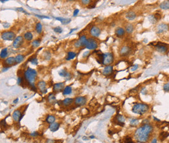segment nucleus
<instances>
[{"mask_svg": "<svg viewBox=\"0 0 169 143\" xmlns=\"http://www.w3.org/2000/svg\"><path fill=\"white\" fill-rule=\"evenodd\" d=\"M23 38L24 39L26 40L27 41H31L33 38V35L31 32H26L24 35H23Z\"/></svg>", "mask_w": 169, "mask_h": 143, "instance_id": "obj_29", "label": "nucleus"}, {"mask_svg": "<svg viewBox=\"0 0 169 143\" xmlns=\"http://www.w3.org/2000/svg\"><path fill=\"white\" fill-rule=\"evenodd\" d=\"M35 16H37V17H38V18H48V19L50 18L49 17H48V16H40V15H37V14H35Z\"/></svg>", "mask_w": 169, "mask_h": 143, "instance_id": "obj_51", "label": "nucleus"}, {"mask_svg": "<svg viewBox=\"0 0 169 143\" xmlns=\"http://www.w3.org/2000/svg\"><path fill=\"white\" fill-rule=\"evenodd\" d=\"M22 81H23V79H22L21 77H18V80H17L18 85H21V83H22Z\"/></svg>", "mask_w": 169, "mask_h": 143, "instance_id": "obj_49", "label": "nucleus"}, {"mask_svg": "<svg viewBox=\"0 0 169 143\" xmlns=\"http://www.w3.org/2000/svg\"><path fill=\"white\" fill-rule=\"evenodd\" d=\"M89 33H90V35L93 37H94V38H98V37H100V35H101L102 31H101L99 27H98L96 26H94L91 28Z\"/></svg>", "mask_w": 169, "mask_h": 143, "instance_id": "obj_12", "label": "nucleus"}, {"mask_svg": "<svg viewBox=\"0 0 169 143\" xmlns=\"http://www.w3.org/2000/svg\"><path fill=\"white\" fill-rule=\"evenodd\" d=\"M169 136V133L167 132H161L159 135V138L161 141H163L165 138Z\"/></svg>", "mask_w": 169, "mask_h": 143, "instance_id": "obj_36", "label": "nucleus"}, {"mask_svg": "<svg viewBox=\"0 0 169 143\" xmlns=\"http://www.w3.org/2000/svg\"><path fill=\"white\" fill-rule=\"evenodd\" d=\"M125 17L127 20H134L135 19L137 18V14H136V12L133 11H128L127 13L125 14Z\"/></svg>", "mask_w": 169, "mask_h": 143, "instance_id": "obj_19", "label": "nucleus"}, {"mask_svg": "<svg viewBox=\"0 0 169 143\" xmlns=\"http://www.w3.org/2000/svg\"><path fill=\"white\" fill-rule=\"evenodd\" d=\"M156 51L161 53H166L169 51V46L167 44H163V43H157L154 45Z\"/></svg>", "mask_w": 169, "mask_h": 143, "instance_id": "obj_9", "label": "nucleus"}, {"mask_svg": "<svg viewBox=\"0 0 169 143\" xmlns=\"http://www.w3.org/2000/svg\"><path fill=\"white\" fill-rule=\"evenodd\" d=\"M113 72V66H111V65H107V66H105L103 71H102V74H104V76H109L111 75Z\"/></svg>", "mask_w": 169, "mask_h": 143, "instance_id": "obj_20", "label": "nucleus"}, {"mask_svg": "<svg viewBox=\"0 0 169 143\" xmlns=\"http://www.w3.org/2000/svg\"><path fill=\"white\" fill-rule=\"evenodd\" d=\"M68 72L65 69H63L61 70H60V71L59 72V76L61 77H64L65 76V75L66 74V73H67Z\"/></svg>", "mask_w": 169, "mask_h": 143, "instance_id": "obj_41", "label": "nucleus"}, {"mask_svg": "<svg viewBox=\"0 0 169 143\" xmlns=\"http://www.w3.org/2000/svg\"><path fill=\"white\" fill-rule=\"evenodd\" d=\"M87 39L88 38H87L86 35H82L79 37V39L74 43V47L76 48H80L81 47H85Z\"/></svg>", "mask_w": 169, "mask_h": 143, "instance_id": "obj_7", "label": "nucleus"}, {"mask_svg": "<svg viewBox=\"0 0 169 143\" xmlns=\"http://www.w3.org/2000/svg\"><path fill=\"white\" fill-rule=\"evenodd\" d=\"M23 117V115L22 114L20 110H16L12 113V118L14 122H18Z\"/></svg>", "mask_w": 169, "mask_h": 143, "instance_id": "obj_15", "label": "nucleus"}, {"mask_svg": "<svg viewBox=\"0 0 169 143\" xmlns=\"http://www.w3.org/2000/svg\"><path fill=\"white\" fill-rule=\"evenodd\" d=\"M157 142H158V141H157V139H156V138H154V139H153V140L152 141V143H157Z\"/></svg>", "mask_w": 169, "mask_h": 143, "instance_id": "obj_58", "label": "nucleus"}, {"mask_svg": "<svg viewBox=\"0 0 169 143\" xmlns=\"http://www.w3.org/2000/svg\"><path fill=\"white\" fill-rule=\"evenodd\" d=\"M153 132V127L149 124H143L135 132L134 137L138 143H146Z\"/></svg>", "mask_w": 169, "mask_h": 143, "instance_id": "obj_1", "label": "nucleus"}, {"mask_svg": "<svg viewBox=\"0 0 169 143\" xmlns=\"http://www.w3.org/2000/svg\"><path fill=\"white\" fill-rule=\"evenodd\" d=\"M1 37L3 40L12 41L16 38V34L13 31H5L1 35Z\"/></svg>", "mask_w": 169, "mask_h": 143, "instance_id": "obj_6", "label": "nucleus"}, {"mask_svg": "<svg viewBox=\"0 0 169 143\" xmlns=\"http://www.w3.org/2000/svg\"><path fill=\"white\" fill-rule=\"evenodd\" d=\"M89 54H90V51H85L83 53V57H87Z\"/></svg>", "mask_w": 169, "mask_h": 143, "instance_id": "obj_54", "label": "nucleus"}, {"mask_svg": "<svg viewBox=\"0 0 169 143\" xmlns=\"http://www.w3.org/2000/svg\"><path fill=\"white\" fill-rule=\"evenodd\" d=\"M159 8L162 10H169V0H164L159 4Z\"/></svg>", "mask_w": 169, "mask_h": 143, "instance_id": "obj_25", "label": "nucleus"}, {"mask_svg": "<svg viewBox=\"0 0 169 143\" xmlns=\"http://www.w3.org/2000/svg\"><path fill=\"white\" fill-rule=\"evenodd\" d=\"M149 109H150V107L147 104H143V103H137L133 105L131 111L133 113L142 115L148 112Z\"/></svg>", "mask_w": 169, "mask_h": 143, "instance_id": "obj_3", "label": "nucleus"}, {"mask_svg": "<svg viewBox=\"0 0 169 143\" xmlns=\"http://www.w3.org/2000/svg\"><path fill=\"white\" fill-rule=\"evenodd\" d=\"M64 78H65L66 81H68L70 79H71V78H72V74H71V73H70V72H68L65 75V76L64 77Z\"/></svg>", "mask_w": 169, "mask_h": 143, "instance_id": "obj_42", "label": "nucleus"}, {"mask_svg": "<svg viewBox=\"0 0 169 143\" xmlns=\"http://www.w3.org/2000/svg\"><path fill=\"white\" fill-rule=\"evenodd\" d=\"M8 55H9L8 49L3 48L2 50L1 51V53H0V57H1V59H7Z\"/></svg>", "mask_w": 169, "mask_h": 143, "instance_id": "obj_27", "label": "nucleus"}, {"mask_svg": "<svg viewBox=\"0 0 169 143\" xmlns=\"http://www.w3.org/2000/svg\"><path fill=\"white\" fill-rule=\"evenodd\" d=\"M10 68V67L9 66H5V67H3V69H2V72H6V71H7Z\"/></svg>", "mask_w": 169, "mask_h": 143, "instance_id": "obj_55", "label": "nucleus"}, {"mask_svg": "<svg viewBox=\"0 0 169 143\" xmlns=\"http://www.w3.org/2000/svg\"><path fill=\"white\" fill-rule=\"evenodd\" d=\"M154 15H155V18H156V19H157L158 21L160 20L161 18V15L160 14H159V13H155Z\"/></svg>", "mask_w": 169, "mask_h": 143, "instance_id": "obj_47", "label": "nucleus"}, {"mask_svg": "<svg viewBox=\"0 0 169 143\" xmlns=\"http://www.w3.org/2000/svg\"><path fill=\"white\" fill-rule=\"evenodd\" d=\"M94 138V136H90V138Z\"/></svg>", "mask_w": 169, "mask_h": 143, "instance_id": "obj_64", "label": "nucleus"}, {"mask_svg": "<svg viewBox=\"0 0 169 143\" xmlns=\"http://www.w3.org/2000/svg\"><path fill=\"white\" fill-rule=\"evenodd\" d=\"M53 31L55 33H61L63 32V29L60 28V26H57V27L53 28Z\"/></svg>", "mask_w": 169, "mask_h": 143, "instance_id": "obj_40", "label": "nucleus"}, {"mask_svg": "<svg viewBox=\"0 0 169 143\" xmlns=\"http://www.w3.org/2000/svg\"><path fill=\"white\" fill-rule=\"evenodd\" d=\"M64 88H65V83H63V82L56 83L53 87V92H60V91L64 90Z\"/></svg>", "mask_w": 169, "mask_h": 143, "instance_id": "obj_17", "label": "nucleus"}, {"mask_svg": "<svg viewBox=\"0 0 169 143\" xmlns=\"http://www.w3.org/2000/svg\"><path fill=\"white\" fill-rule=\"evenodd\" d=\"M55 141H53V140H48L46 143H54Z\"/></svg>", "mask_w": 169, "mask_h": 143, "instance_id": "obj_59", "label": "nucleus"}, {"mask_svg": "<svg viewBox=\"0 0 169 143\" xmlns=\"http://www.w3.org/2000/svg\"><path fill=\"white\" fill-rule=\"evenodd\" d=\"M67 1H76V0H66Z\"/></svg>", "mask_w": 169, "mask_h": 143, "instance_id": "obj_63", "label": "nucleus"}, {"mask_svg": "<svg viewBox=\"0 0 169 143\" xmlns=\"http://www.w3.org/2000/svg\"><path fill=\"white\" fill-rule=\"evenodd\" d=\"M43 55H44V59H46V60H49L51 59V53H49V51H45L43 53Z\"/></svg>", "mask_w": 169, "mask_h": 143, "instance_id": "obj_39", "label": "nucleus"}, {"mask_svg": "<svg viewBox=\"0 0 169 143\" xmlns=\"http://www.w3.org/2000/svg\"><path fill=\"white\" fill-rule=\"evenodd\" d=\"M8 0H1V3H5V1H7Z\"/></svg>", "mask_w": 169, "mask_h": 143, "instance_id": "obj_62", "label": "nucleus"}, {"mask_svg": "<svg viewBox=\"0 0 169 143\" xmlns=\"http://www.w3.org/2000/svg\"><path fill=\"white\" fill-rule=\"evenodd\" d=\"M30 62H31V63L32 64V65H38V60H37V59L36 57L33 58L31 60Z\"/></svg>", "mask_w": 169, "mask_h": 143, "instance_id": "obj_44", "label": "nucleus"}, {"mask_svg": "<svg viewBox=\"0 0 169 143\" xmlns=\"http://www.w3.org/2000/svg\"><path fill=\"white\" fill-rule=\"evenodd\" d=\"M163 89L166 92H169V83H166L163 87Z\"/></svg>", "mask_w": 169, "mask_h": 143, "instance_id": "obj_45", "label": "nucleus"}, {"mask_svg": "<svg viewBox=\"0 0 169 143\" xmlns=\"http://www.w3.org/2000/svg\"><path fill=\"white\" fill-rule=\"evenodd\" d=\"M97 57L98 58L96 59L98 62L100 64H102L105 66L111 65L114 62V59L113 53L111 52L98 54Z\"/></svg>", "mask_w": 169, "mask_h": 143, "instance_id": "obj_2", "label": "nucleus"}, {"mask_svg": "<svg viewBox=\"0 0 169 143\" xmlns=\"http://www.w3.org/2000/svg\"><path fill=\"white\" fill-rule=\"evenodd\" d=\"M24 58H25V56L23 55H22V54H19L18 55H16L15 57V60H16V64H19L20 63L24 60Z\"/></svg>", "mask_w": 169, "mask_h": 143, "instance_id": "obj_33", "label": "nucleus"}, {"mask_svg": "<svg viewBox=\"0 0 169 143\" xmlns=\"http://www.w3.org/2000/svg\"><path fill=\"white\" fill-rule=\"evenodd\" d=\"M138 68H139V65H134L132 67H131V70L132 72L135 71L136 70L138 69Z\"/></svg>", "mask_w": 169, "mask_h": 143, "instance_id": "obj_46", "label": "nucleus"}, {"mask_svg": "<svg viewBox=\"0 0 169 143\" xmlns=\"http://www.w3.org/2000/svg\"><path fill=\"white\" fill-rule=\"evenodd\" d=\"M48 102L49 103V104H55L56 102V98L55 96V95L53 94H52V93L49 94L48 96Z\"/></svg>", "mask_w": 169, "mask_h": 143, "instance_id": "obj_30", "label": "nucleus"}, {"mask_svg": "<svg viewBox=\"0 0 169 143\" xmlns=\"http://www.w3.org/2000/svg\"><path fill=\"white\" fill-rule=\"evenodd\" d=\"M72 92V88L70 86H66L65 87L64 90L63 91V95H68L70 94Z\"/></svg>", "mask_w": 169, "mask_h": 143, "instance_id": "obj_31", "label": "nucleus"}, {"mask_svg": "<svg viewBox=\"0 0 169 143\" xmlns=\"http://www.w3.org/2000/svg\"><path fill=\"white\" fill-rule=\"evenodd\" d=\"M139 124V120L137 118H133L130 121V126L133 127H136Z\"/></svg>", "mask_w": 169, "mask_h": 143, "instance_id": "obj_37", "label": "nucleus"}, {"mask_svg": "<svg viewBox=\"0 0 169 143\" xmlns=\"http://www.w3.org/2000/svg\"><path fill=\"white\" fill-rule=\"evenodd\" d=\"M74 102V99L73 98H65L61 101L62 105H64L65 107H67L70 105L71 104H72V103Z\"/></svg>", "mask_w": 169, "mask_h": 143, "instance_id": "obj_23", "label": "nucleus"}, {"mask_svg": "<svg viewBox=\"0 0 169 143\" xmlns=\"http://www.w3.org/2000/svg\"><path fill=\"white\" fill-rule=\"evenodd\" d=\"M37 87L39 89L41 93L42 94H46L48 91L46 88V83L44 81H38V83L37 84Z\"/></svg>", "mask_w": 169, "mask_h": 143, "instance_id": "obj_14", "label": "nucleus"}, {"mask_svg": "<svg viewBox=\"0 0 169 143\" xmlns=\"http://www.w3.org/2000/svg\"><path fill=\"white\" fill-rule=\"evenodd\" d=\"M40 45V39H35L32 42V46L35 48L39 47Z\"/></svg>", "mask_w": 169, "mask_h": 143, "instance_id": "obj_38", "label": "nucleus"}, {"mask_svg": "<svg viewBox=\"0 0 169 143\" xmlns=\"http://www.w3.org/2000/svg\"><path fill=\"white\" fill-rule=\"evenodd\" d=\"M46 121L47 123L48 124H52V123L55 122V117L53 115H48L46 118Z\"/></svg>", "mask_w": 169, "mask_h": 143, "instance_id": "obj_34", "label": "nucleus"}, {"mask_svg": "<svg viewBox=\"0 0 169 143\" xmlns=\"http://www.w3.org/2000/svg\"><path fill=\"white\" fill-rule=\"evenodd\" d=\"M169 30V26L168 24L165 23H159L157 27H156V32L159 35L163 34L164 33L167 32Z\"/></svg>", "mask_w": 169, "mask_h": 143, "instance_id": "obj_8", "label": "nucleus"}, {"mask_svg": "<svg viewBox=\"0 0 169 143\" xmlns=\"http://www.w3.org/2000/svg\"><path fill=\"white\" fill-rule=\"evenodd\" d=\"M55 20L60 22V23L63 25H67L71 22L70 18H62V17H56Z\"/></svg>", "mask_w": 169, "mask_h": 143, "instance_id": "obj_26", "label": "nucleus"}, {"mask_svg": "<svg viewBox=\"0 0 169 143\" xmlns=\"http://www.w3.org/2000/svg\"><path fill=\"white\" fill-rule=\"evenodd\" d=\"M114 120H115V122H116L117 124L120 125L121 126H124L125 121V118L122 115H116L115 118H114Z\"/></svg>", "mask_w": 169, "mask_h": 143, "instance_id": "obj_16", "label": "nucleus"}, {"mask_svg": "<svg viewBox=\"0 0 169 143\" xmlns=\"http://www.w3.org/2000/svg\"><path fill=\"white\" fill-rule=\"evenodd\" d=\"M18 102V98H16L15 100H14V101H13V103H14V104H16V103H17Z\"/></svg>", "mask_w": 169, "mask_h": 143, "instance_id": "obj_57", "label": "nucleus"}, {"mask_svg": "<svg viewBox=\"0 0 169 143\" xmlns=\"http://www.w3.org/2000/svg\"><path fill=\"white\" fill-rule=\"evenodd\" d=\"M77 55V53L74 51H68L67 54V57L66 58V59L67 60H70L74 59Z\"/></svg>", "mask_w": 169, "mask_h": 143, "instance_id": "obj_28", "label": "nucleus"}, {"mask_svg": "<svg viewBox=\"0 0 169 143\" xmlns=\"http://www.w3.org/2000/svg\"><path fill=\"white\" fill-rule=\"evenodd\" d=\"M153 118H154V119H155V120H156V121H158V122H160L159 119H158V118H156L155 117H153Z\"/></svg>", "mask_w": 169, "mask_h": 143, "instance_id": "obj_61", "label": "nucleus"}, {"mask_svg": "<svg viewBox=\"0 0 169 143\" xmlns=\"http://www.w3.org/2000/svg\"><path fill=\"white\" fill-rule=\"evenodd\" d=\"M60 127V124L57 122H53L52 124H50L49 126V130L52 132H57V130L59 129Z\"/></svg>", "mask_w": 169, "mask_h": 143, "instance_id": "obj_24", "label": "nucleus"}, {"mask_svg": "<svg viewBox=\"0 0 169 143\" xmlns=\"http://www.w3.org/2000/svg\"><path fill=\"white\" fill-rule=\"evenodd\" d=\"M23 38H24L23 37H22V36L16 37L13 40V42H12V47L15 49H18L19 48H20L23 45V42H24Z\"/></svg>", "mask_w": 169, "mask_h": 143, "instance_id": "obj_10", "label": "nucleus"}, {"mask_svg": "<svg viewBox=\"0 0 169 143\" xmlns=\"http://www.w3.org/2000/svg\"><path fill=\"white\" fill-rule=\"evenodd\" d=\"M125 31L127 34H131L134 31V26L132 23H127L125 26Z\"/></svg>", "mask_w": 169, "mask_h": 143, "instance_id": "obj_22", "label": "nucleus"}, {"mask_svg": "<svg viewBox=\"0 0 169 143\" xmlns=\"http://www.w3.org/2000/svg\"><path fill=\"white\" fill-rule=\"evenodd\" d=\"M37 76V72L31 68H27L24 72V77L28 84L35 83Z\"/></svg>", "mask_w": 169, "mask_h": 143, "instance_id": "obj_4", "label": "nucleus"}, {"mask_svg": "<svg viewBox=\"0 0 169 143\" xmlns=\"http://www.w3.org/2000/svg\"><path fill=\"white\" fill-rule=\"evenodd\" d=\"M36 31L37 32L38 34H41L42 32V25L41 24V23L40 22H38V23L36 24Z\"/></svg>", "mask_w": 169, "mask_h": 143, "instance_id": "obj_35", "label": "nucleus"}, {"mask_svg": "<svg viewBox=\"0 0 169 143\" xmlns=\"http://www.w3.org/2000/svg\"><path fill=\"white\" fill-rule=\"evenodd\" d=\"M75 30H76V29H72V30L70 31V32L69 33V34H70V33H72L73 32V31H75Z\"/></svg>", "mask_w": 169, "mask_h": 143, "instance_id": "obj_60", "label": "nucleus"}, {"mask_svg": "<svg viewBox=\"0 0 169 143\" xmlns=\"http://www.w3.org/2000/svg\"><path fill=\"white\" fill-rule=\"evenodd\" d=\"M30 135L31 137H36L38 136V135H39V134H38V132H33V133H31Z\"/></svg>", "mask_w": 169, "mask_h": 143, "instance_id": "obj_48", "label": "nucleus"}, {"mask_svg": "<svg viewBox=\"0 0 169 143\" xmlns=\"http://www.w3.org/2000/svg\"><path fill=\"white\" fill-rule=\"evenodd\" d=\"M125 141L126 143H132V139H131V137H126L125 139Z\"/></svg>", "mask_w": 169, "mask_h": 143, "instance_id": "obj_50", "label": "nucleus"}, {"mask_svg": "<svg viewBox=\"0 0 169 143\" xmlns=\"http://www.w3.org/2000/svg\"><path fill=\"white\" fill-rule=\"evenodd\" d=\"M79 10L77 9H76L74 10V14H73V16H76L77 14H78V13H79Z\"/></svg>", "mask_w": 169, "mask_h": 143, "instance_id": "obj_52", "label": "nucleus"}, {"mask_svg": "<svg viewBox=\"0 0 169 143\" xmlns=\"http://www.w3.org/2000/svg\"><path fill=\"white\" fill-rule=\"evenodd\" d=\"M85 47L89 50H94L96 49H97V48L98 47V43L94 38H88L87 39V41L86 42Z\"/></svg>", "mask_w": 169, "mask_h": 143, "instance_id": "obj_5", "label": "nucleus"}, {"mask_svg": "<svg viewBox=\"0 0 169 143\" xmlns=\"http://www.w3.org/2000/svg\"><path fill=\"white\" fill-rule=\"evenodd\" d=\"M130 91H131V92H132L133 94L131 95H133V96H134V95H135L137 93V90H135V89H132V90H131Z\"/></svg>", "mask_w": 169, "mask_h": 143, "instance_id": "obj_56", "label": "nucleus"}, {"mask_svg": "<svg viewBox=\"0 0 169 143\" xmlns=\"http://www.w3.org/2000/svg\"><path fill=\"white\" fill-rule=\"evenodd\" d=\"M115 35L118 38H122L123 37L125 34V31L124 28H122V27H118L116 28L115 29Z\"/></svg>", "mask_w": 169, "mask_h": 143, "instance_id": "obj_18", "label": "nucleus"}, {"mask_svg": "<svg viewBox=\"0 0 169 143\" xmlns=\"http://www.w3.org/2000/svg\"><path fill=\"white\" fill-rule=\"evenodd\" d=\"M74 103L77 106H83L87 103V99L84 96H78L75 98Z\"/></svg>", "mask_w": 169, "mask_h": 143, "instance_id": "obj_13", "label": "nucleus"}, {"mask_svg": "<svg viewBox=\"0 0 169 143\" xmlns=\"http://www.w3.org/2000/svg\"><path fill=\"white\" fill-rule=\"evenodd\" d=\"M141 94H147V90L146 88H142V89L141 90Z\"/></svg>", "mask_w": 169, "mask_h": 143, "instance_id": "obj_53", "label": "nucleus"}, {"mask_svg": "<svg viewBox=\"0 0 169 143\" xmlns=\"http://www.w3.org/2000/svg\"><path fill=\"white\" fill-rule=\"evenodd\" d=\"M92 2V0H81V3L82 5H88Z\"/></svg>", "mask_w": 169, "mask_h": 143, "instance_id": "obj_43", "label": "nucleus"}, {"mask_svg": "<svg viewBox=\"0 0 169 143\" xmlns=\"http://www.w3.org/2000/svg\"><path fill=\"white\" fill-rule=\"evenodd\" d=\"M148 20L149 22L152 23V24H155L158 22V20L156 19L155 16L154 14H150L148 16Z\"/></svg>", "mask_w": 169, "mask_h": 143, "instance_id": "obj_32", "label": "nucleus"}, {"mask_svg": "<svg viewBox=\"0 0 169 143\" xmlns=\"http://www.w3.org/2000/svg\"><path fill=\"white\" fill-rule=\"evenodd\" d=\"M131 51V49L130 46H123L119 50V55L121 57H125L130 55Z\"/></svg>", "mask_w": 169, "mask_h": 143, "instance_id": "obj_11", "label": "nucleus"}, {"mask_svg": "<svg viewBox=\"0 0 169 143\" xmlns=\"http://www.w3.org/2000/svg\"><path fill=\"white\" fill-rule=\"evenodd\" d=\"M15 63H16V60H15V57H10L7 58L5 59L4 61V65L6 66H11Z\"/></svg>", "mask_w": 169, "mask_h": 143, "instance_id": "obj_21", "label": "nucleus"}]
</instances>
